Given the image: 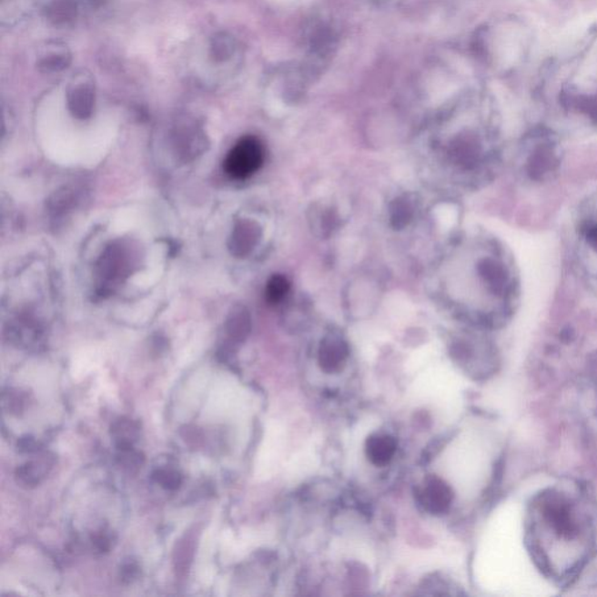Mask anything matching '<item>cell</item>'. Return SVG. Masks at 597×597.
I'll return each instance as SVG.
<instances>
[{
  "label": "cell",
  "mask_w": 597,
  "mask_h": 597,
  "mask_svg": "<svg viewBox=\"0 0 597 597\" xmlns=\"http://www.w3.org/2000/svg\"><path fill=\"white\" fill-rule=\"evenodd\" d=\"M419 501L426 511L432 515H443L453 503L454 493L450 485L438 476H430L425 481L424 487L419 492Z\"/></svg>",
  "instance_id": "cell-3"
},
{
  "label": "cell",
  "mask_w": 597,
  "mask_h": 597,
  "mask_svg": "<svg viewBox=\"0 0 597 597\" xmlns=\"http://www.w3.org/2000/svg\"><path fill=\"white\" fill-rule=\"evenodd\" d=\"M260 238L259 228L257 224L252 222H243L238 228L235 235V247L238 248L240 255H246L248 251L252 250L258 242Z\"/></svg>",
  "instance_id": "cell-8"
},
{
  "label": "cell",
  "mask_w": 597,
  "mask_h": 597,
  "mask_svg": "<svg viewBox=\"0 0 597 597\" xmlns=\"http://www.w3.org/2000/svg\"><path fill=\"white\" fill-rule=\"evenodd\" d=\"M43 474L44 471L41 470L39 464L35 462L25 463L15 471V476L19 482L28 485V487H35V485L39 484L40 478Z\"/></svg>",
  "instance_id": "cell-14"
},
{
  "label": "cell",
  "mask_w": 597,
  "mask_h": 597,
  "mask_svg": "<svg viewBox=\"0 0 597 597\" xmlns=\"http://www.w3.org/2000/svg\"><path fill=\"white\" fill-rule=\"evenodd\" d=\"M541 80L542 94L560 109L597 126V27L550 60Z\"/></svg>",
  "instance_id": "cell-1"
},
{
  "label": "cell",
  "mask_w": 597,
  "mask_h": 597,
  "mask_svg": "<svg viewBox=\"0 0 597 597\" xmlns=\"http://www.w3.org/2000/svg\"><path fill=\"white\" fill-rule=\"evenodd\" d=\"M288 291V280L281 275L273 276L267 286V300L269 304H278L283 300Z\"/></svg>",
  "instance_id": "cell-12"
},
{
  "label": "cell",
  "mask_w": 597,
  "mask_h": 597,
  "mask_svg": "<svg viewBox=\"0 0 597 597\" xmlns=\"http://www.w3.org/2000/svg\"><path fill=\"white\" fill-rule=\"evenodd\" d=\"M264 163V147L256 137L240 139L224 161V169L232 179L244 180L259 171Z\"/></svg>",
  "instance_id": "cell-2"
},
{
  "label": "cell",
  "mask_w": 597,
  "mask_h": 597,
  "mask_svg": "<svg viewBox=\"0 0 597 597\" xmlns=\"http://www.w3.org/2000/svg\"><path fill=\"white\" fill-rule=\"evenodd\" d=\"M554 164L553 153L549 148H539L533 157H531L529 171L534 179H541L551 172Z\"/></svg>",
  "instance_id": "cell-9"
},
{
  "label": "cell",
  "mask_w": 597,
  "mask_h": 597,
  "mask_svg": "<svg viewBox=\"0 0 597 597\" xmlns=\"http://www.w3.org/2000/svg\"><path fill=\"white\" fill-rule=\"evenodd\" d=\"M139 567L134 562L124 563L122 570H120V576L124 582H131L138 576Z\"/></svg>",
  "instance_id": "cell-16"
},
{
  "label": "cell",
  "mask_w": 597,
  "mask_h": 597,
  "mask_svg": "<svg viewBox=\"0 0 597 597\" xmlns=\"http://www.w3.org/2000/svg\"><path fill=\"white\" fill-rule=\"evenodd\" d=\"M18 450L20 453H35L37 450V442L30 435H25L18 441Z\"/></svg>",
  "instance_id": "cell-17"
},
{
  "label": "cell",
  "mask_w": 597,
  "mask_h": 597,
  "mask_svg": "<svg viewBox=\"0 0 597 597\" xmlns=\"http://www.w3.org/2000/svg\"><path fill=\"white\" fill-rule=\"evenodd\" d=\"M542 511H544L546 521L552 525L555 532H558L560 536H574L576 533L575 524L571 515V510L565 501L558 497L551 496L542 505Z\"/></svg>",
  "instance_id": "cell-5"
},
{
  "label": "cell",
  "mask_w": 597,
  "mask_h": 597,
  "mask_svg": "<svg viewBox=\"0 0 597 597\" xmlns=\"http://www.w3.org/2000/svg\"><path fill=\"white\" fill-rule=\"evenodd\" d=\"M397 441L390 434L373 433L366 441V455L373 466L385 467L396 455Z\"/></svg>",
  "instance_id": "cell-6"
},
{
  "label": "cell",
  "mask_w": 597,
  "mask_h": 597,
  "mask_svg": "<svg viewBox=\"0 0 597 597\" xmlns=\"http://www.w3.org/2000/svg\"><path fill=\"white\" fill-rule=\"evenodd\" d=\"M93 541L101 552H106L110 549V541L106 534H97V536L93 538Z\"/></svg>",
  "instance_id": "cell-18"
},
{
  "label": "cell",
  "mask_w": 597,
  "mask_h": 597,
  "mask_svg": "<svg viewBox=\"0 0 597 597\" xmlns=\"http://www.w3.org/2000/svg\"><path fill=\"white\" fill-rule=\"evenodd\" d=\"M91 91L86 86H81L74 91V98L72 105L75 106V110L85 114L90 110L91 106Z\"/></svg>",
  "instance_id": "cell-15"
},
{
  "label": "cell",
  "mask_w": 597,
  "mask_h": 597,
  "mask_svg": "<svg viewBox=\"0 0 597 597\" xmlns=\"http://www.w3.org/2000/svg\"><path fill=\"white\" fill-rule=\"evenodd\" d=\"M111 433L116 438V443H134L138 437V427L128 419H119L111 426Z\"/></svg>",
  "instance_id": "cell-11"
},
{
  "label": "cell",
  "mask_w": 597,
  "mask_h": 597,
  "mask_svg": "<svg viewBox=\"0 0 597 597\" xmlns=\"http://www.w3.org/2000/svg\"><path fill=\"white\" fill-rule=\"evenodd\" d=\"M480 273L487 284L491 286L493 292L501 293L505 291L508 285V273L503 265L499 261L485 259L480 264Z\"/></svg>",
  "instance_id": "cell-7"
},
{
  "label": "cell",
  "mask_w": 597,
  "mask_h": 597,
  "mask_svg": "<svg viewBox=\"0 0 597 597\" xmlns=\"http://www.w3.org/2000/svg\"><path fill=\"white\" fill-rule=\"evenodd\" d=\"M413 215V207L406 197H400L391 205V223L396 229L408 226Z\"/></svg>",
  "instance_id": "cell-10"
},
{
  "label": "cell",
  "mask_w": 597,
  "mask_h": 597,
  "mask_svg": "<svg viewBox=\"0 0 597 597\" xmlns=\"http://www.w3.org/2000/svg\"><path fill=\"white\" fill-rule=\"evenodd\" d=\"M152 479L157 484H160L161 487L166 489V491H177L180 488L182 484V476L179 471L173 470H156L152 472Z\"/></svg>",
  "instance_id": "cell-13"
},
{
  "label": "cell",
  "mask_w": 597,
  "mask_h": 597,
  "mask_svg": "<svg viewBox=\"0 0 597 597\" xmlns=\"http://www.w3.org/2000/svg\"><path fill=\"white\" fill-rule=\"evenodd\" d=\"M349 358V347L341 336L329 335L322 339L319 348V366L326 373H339L346 367Z\"/></svg>",
  "instance_id": "cell-4"
},
{
  "label": "cell",
  "mask_w": 597,
  "mask_h": 597,
  "mask_svg": "<svg viewBox=\"0 0 597 597\" xmlns=\"http://www.w3.org/2000/svg\"><path fill=\"white\" fill-rule=\"evenodd\" d=\"M586 238L590 246L597 252V224L588 227Z\"/></svg>",
  "instance_id": "cell-19"
}]
</instances>
